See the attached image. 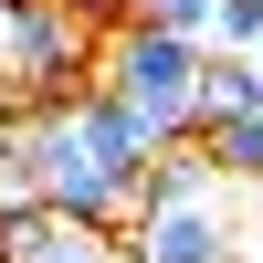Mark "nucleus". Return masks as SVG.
<instances>
[{
    "mask_svg": "<svg viewBox=\"0 0 263 263\" xmlns=\"http://www.w3.org/2000/svg\"><path fill=\"white\" fill-rule=\"evenodd\" d=\"M21 158H32L42 211H63V221H126L137 211L147 137H137V116L116 95L53 84V95H21Z\"/></svg>",
    "mask_w": 263,
    "mask_h": 263,
    "instance_id": "nucleus-1",
    "label": "nucleus"
},
{
    "mask_svg": "<svg viewBox=\"0 0 263 263\" xmlns=\"http://www.w3.org/2000/svg\"><path fill=\"white\" fill-rule=\"evenodd\" d=\"M200 53L211 42H179V32H147V21H116L95 42V95H116L137 116L147 147H179L200 126Z\"/></svg>",
    "mask_w": 263,
    "mask_h": 263,
    "instance_id": "nucleus-2",
    "label": "nucleus"
},
{
    "mask_svg": "<svg viewBox=\"0 0 263 263\" xmlns=\"http://www.w3.org/2000/svg\"><path fill=\"white\" fill-rule=\"evenodd\" d=\"M126 263H242V190L211 179L190 200H137L116 221Z\"/></svg>",
    "mask_w": 263,
    "mask_h": 263,
    "instance_id": "nucleus-3",
    "label": "nucleus"
},
{
    "mask_svg": "<svg viewBox=\"0 0 263 263\" xmlns=\"http://www.w3.org/2000/svg\"><path fill=\"white\" fill-rule=\"evenodd\" d=\"M95 42L63 0H11V42H0V74L21 84V95H53V84H84L95 74Z\"/></svg>",
    "mask_w": 263,
    "mask_h": 263,
    "instance_id": "nucleus-4",
    "label": "nucleus"
},
{
    "mask_svg": "<svg viewBox=\"0 0 263 263\" xmlns=\"http://www.w3.org/2000/svg\"><path fill=\"white\" fill-rule=\"evenodd\" d=\"M0 263H126V242H116V221L11 211V221H0Z\"/></svg>",
    "mask_w": 263,
    "mask_h": 263,
    "instance_id": "nucleus-5",
    "label": "nucleus"
},
{
    "mask_svg": "<svg viewBox=\"0 0 263 263\" xmlns=\"http://www.w3.org/2000/svg\"><path fill=\"white\" fill-rule=\"evenodd\" d=\"M190 137H200V158L221 168L232 190H263V105H232V116H200Z\"/></svg>",
    "mask_w": 263,
    "mask_h": 263,
    "instance_id": "nucleus-6",
    "label": "nucleus"
},
{
    "mask_svg": "<svg viewBox=\"0 0 263 263\" xmlns=\"http://www.w3.org/2000/svg\"><path fill=\"white\" fill-rule=\"evenodd\" d=\"M211 53H263V0H211Z\"/></svg>",
    "mask_w": 263,
    "mask_h": 263,
    "instance_id": "nucleus-7",
    "label": "nucleus"
},
{
    "mask_svg": "<svg viewBox=\"0 0 263 263\" xmlns=\"http://www.w3.org/2000/svg\"><path fill=\"white\" fill-rule=\"evenodd\" d=\"M242 263H263V232H242Z\"/></svg>",
    "mask_w": 263,
    "mask_h": 263,
    "instance_id": "nucleus-8",
    "label": "nucleus"
},
{
    "mask_svg": "<svg viewBox=\"0 0 263 263\" xmlns=\"http://www.w3.org/2000/svg\"><path fill=\"white\" fill-rule=\"evenodd\" d=\"M0 42H11V0H0Z\"/></svg>",
    "mask_w": 263,
    "mask_h": 263,
    "instance_id": "nucleus-9",
    "label": "nucleus"
}]
</instances>
